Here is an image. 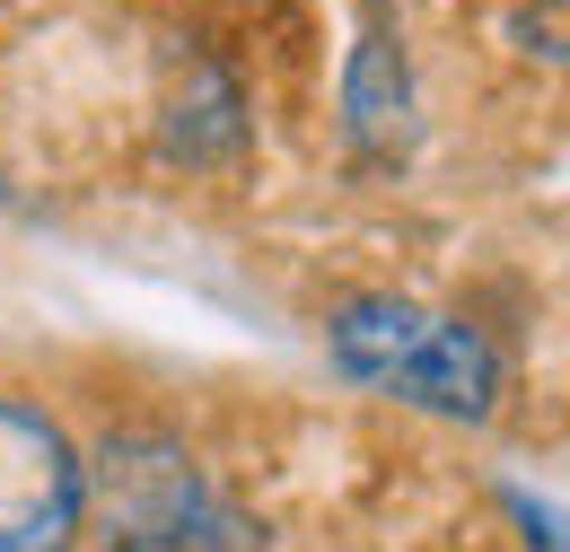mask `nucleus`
Masks as SVG:
<instances>
[{"label": "nucleus", "mask_w": 570, "mask_h": 552, "mask_svg": "<svg viewBox=\"0 0 570 552\" xmlns=\"http://www.w3.org/2000/svg\"><path fill=\"white\" fill-rule=\"evenodd\" d=\"M334 368L377 386V395H404L422 413L448 421H483L500 404V351L465 325V316H439V307H413V298H343L334 325Z\"/></svg>", "instance_id": "1"}, {"label": "nucleus", "mask_w": 570, "mask_h": 552, "mask_svg": "<svg viewBox=\"0 0 570 552\" xmlns=\"http://www.w3.org/2000/svg\"><path fill=\"white\" fill-rule=\"evenodd\" d=\"M97 500H106V526H115L124 544H194V526L212 518V509H203V483H194V465H185L176 447H158V438H124V447H106V465H97Z\"/></svg>", "instance_id": "3"}, {"label": "nucleus", "mask_w": 570, "mask_h": 552, "mask_svg": "<svg viewBox=\"0 0 570 552\" xmlns=\"http://www.w3.org/2000/svg\"><path fill=\"white\" fill-rule=\"evenodd\" d=\"M404 106H413V88H404V53H395L386 18H368V36H360V53H352V124H360V140L404 132Z\"/></svg>", "instance_id": "4"}, {"label": "nucleus", "mask_w": 570, "mask_h": 552, "mask_svg": "<svg viewBox=\"0 0 570 552\" xmlns=\"http://www.w3.org/2000/svg\"><path fill=\"white\" fill-rule=\"evenodd\" d=\"M88 509V474H79L71 438L36 404L0 395V552H62Z\"/></svg>", "instance_id": "2"}]
</instances>
